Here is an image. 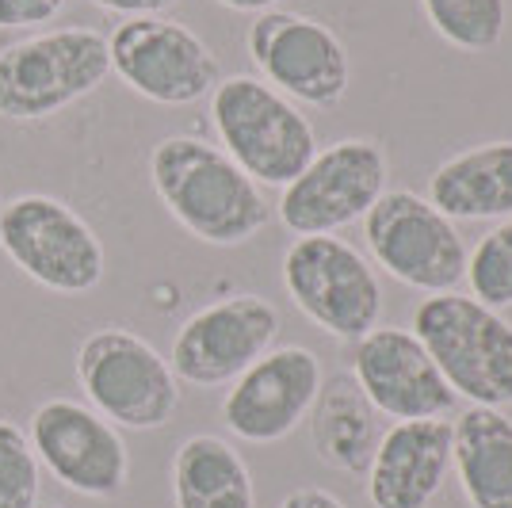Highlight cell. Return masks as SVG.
I'll return each mask as SVG.
<instances>
[{
    "label": "cell",
    "instance_id": "cell-1",
    "mask_svg": "<svg viewBox=\"0 0 512 508\" xmlns=\"http://www.w3.org/2000/svg\"><path fill=\"white\" fill-rule=\"evenodd\" d=\"M150 184L165 211L207 245H245L272 222L253 176L195 134H172L150 153Z\"/></svg>",
    "mask_w": 512,
    "mask_h": 508
},
{
    "label": "cell",
    "instance_id": "cell-2",
    "mask_svg": "<svg viewBox=\"0 0 512 508\" xmlns=\"http://www.w3.org/2000/svg\"><path fill=\"white\" fill-rule=\"evenodd\" d=\"M413 333L467 405H512V321L459 291L428 295L413 310Z\"/></svg>",
    "mask_w": 512,
    "mask_h": 508
},
{
    "label": "cell",
    "instance_id": "cell-3",
    "mask_svg": "<svg viewBox=\"0 0 512 508\" xmlns=\"http://www.w3.org/2000/svg\"><path fill=\"white\" fill-rule=\"evenodd\" d=\"M211 123L222 153L268 188H287L318 153V134L299 104L249 73L214 85Z\"/></svg>",
    "mask_w": 512,
    "mask_h": 508
},
{
    "label": "cell",
    "instance_id": "cell-4",
    "mask_svg": "<svg viewBox=\"0 0 512 508\" xmlns=\"http://www.w3.org/2000/svg\"><path fill=\"white\" fill-rule=\"evenodd\" d=\"M111 58L96 27L39 31L0 50V119L43 123L92 96L107 81Z\"/></svg>",
    "mask_w": 512,
    "mask_h": 508
},
{
    "label": "cell",
    "instance_id": "cell-5",
    "mask_svg": "<svg viewBox=\"0 0 512 508\" xmlns=\"http://www.w3.org/2000/svg\"><path fill=\"white\" fill-rule=\"evenodd\" d=\"M77 382L104 421L130 432L165 428L180 405V379L146 337L107 325L81 340Z\"/></svg>",
    "mask_w": 512,
    "mask_h": 508
},
{
    "label": "cell",
    "instance_id": "cell-6",
    "mask_svg": "<svg viewBox=\"0 0 512 508\" xmlns=\"http://www.w3.org/2000/svg\"><path fill=\"white\" fill-rule=\"evenodd\" d=\"M0 253L31 283L58 295H88L107 268L104 241L69 203L27 191L0 207Z\"/></svg>",
    "mask_w": 512,
    "mask_h": 508
},
{
    "label": "cell",
    "instance_id": "cell-7",
    "mask_svg": "<svg viewBox=\"0 0 512 508\" xmlns=\"http://www.w3.org/2000/svg\"><path fill=\"white\" fill-rule=\"evenodd\" d=\"M363 241L386 276L421 295H448L467 276V245L455 222L417 191H383L363 214Z\"/></svg>",
    "mask_w": 512,
    "mask_h": 508
},
{
    "label": "cell",
    "instance_id": "cell-8",
    "mask_svg": "<svg viewBox=\"0 0 512 508\" xmlns=\"http://www.w3.org/2000/svg\"><path fill=\"white\" fill-rule=\"evenodd\" d=\"M283 287L306 318L337 340L367 337L383 314L375 268L333 233L295 237L283 253Z\"/></svg>",
    "mask_w": 512,
    "mask_h": 508
},
{
    "label": "cell",
    "instance_id": "cell-9",
    "mask_svg": "<svg viewBox=\"0 0 512 508\" xmlns=\"http://www.w3.org/2000/svg\"><path fill=\"white\" fill-rule=\"evenodd\" d=\"M107 58L123 85L165 107L195 104L222 81L211 46L165 16L123 20L107 35Z\"/></svg>",
    "mask_w": 512,
    "mask_h": 508
},
{
    "label": "cell",
    "instance_id": "cell-10",
    "mask_svg": "<svg viewBox=\"0 0 512 508\" xmlns=\"http://www.w3.org/2000/svg\"><path fill=\"white\" fill-rule=\"evenodd\" d=\"M386 153L371 138H341L318 149L279 195V222L299 237L337 233L379 203L386 191Z\"/></svg>",
    "mask_w": 512,
    "mask_h": 508
},
{
    "label": "cell",
    "instance_id": "cell-11",
    "mask_svg": "<svg viewBox=\"0 0 512 508\" xmlns=\"http://www.w3.org/2000/svg\"><path fill=\"white\" fill-rule=\"evenodd\" d=\"M249 58L260 69L264 85L283 92L287 100L310 107H333L352 85V65L344 43L321 20L302 12H260L249 23Z\"/></svg>",
    "mask_w": 512,
    "mask_h": 508
},
{
    "label": "cell",
    "instance_id": "cell-12",
    "mask_svg": "<svg viewBox=\"0 0 512 508\" xmlns=\"http://www.w3.org/2000/svg\"><path fill=\"white\" fill-rule=\"evenodd\" d=\"M279 310L260 295H230L195 310L172 337V375L199 390L226 386L276 348Z\"/></svg>",
    "mask_w": 512,
    "mask_h": 508
},
{
    "label": "cell",
    "instance_id": "cell-13",
    "mask_svg": "<svg viewBox=\"0 0 512 508\" xmlns=\"http://www.w3.org/2000/svg\"><path fill=\"white\" fill-rule=\"evenodd\" d=\"M27 440L39 466L81 497H119L130 478V451L123 432L92 405L50 398L31 413Z\"/></svg>",
    "mask_w": 512,
    "mask_h": 508
},
{
    "label": "cell",
    "instance_id": "cell-14",
    "mask_svg": "<svg viewBox=\"0 0 512 508\" xmlns=\"http://www.w3.org/2000/svg\"><path fill=\"white\" fill-rule=\"evenodd\" d=\"M321 382V360L310 348H272L230 382L222 398V421L245 444H279L310 417Z\"/></svg>",
    "mask_w": 512,
    "mask_h": 508
},
{
    "label": "cell",
    "instance_id": "cell-15",
    "mask_svg": "<svg viewBox=\"0 0 512 508\" xmlns=\"http://www.w3.org/2000/svg\"><path fill=\"white\" fill-rule=\"evenodd\" d=\"M352 379L375 413L390 421H432L459 405L425 344L402 325H375L356 340Z\"/></svg>",
    "mask_w": 512,
    "mask_h": 508
},
{
    "label": "cell",
    "instance_id": "cell-16",
    "mask_svg": "<svg viewBox=\"0 0 512 508\" xmlns=\"http://www.w3.org/2000/svg\"><path fill=\"white\" fill-rule=\"evenodd\" d=\"M451 474V421H394L367 466L371 508H432Z\"/></svg>",
    "mask_w": 512,
    "mask_h": 508
},
{
    "label": "cell",
    "instance_id": "cell-17",
    "mask_svg": "<svg viewBox=\"0 0 512 508\" xmlns=\"http://www.w3.org/2000/svg\"><path fill=\"white\" fill-rule=\"evenodd\" d=\"M428 203L451 222L512 218V142H482L428 176Z\"/></svg>",
    "mask_w": 512,
    "mask_h": 508
},
{
    "label": "cell",
    "instance_id": "cell-18",
    "mask_svg": "<svg viewBox=\"0 0 512 508\" xmlns=\"http://www.w3.org/2000/svg\"><path fill=\"white\" fill-rule=\"evenodd\" d=\"M451 474L470 508H512V417L467 405L451 421Z\"/></svg>",
    "mask_w": 512,
    "mask_h": 508
},
{
    "label": "cell",
    "instance_id": "cell-19",
    "mask_svg": "<svg viewBox=\"0 0 512 508\" xmlns=\"http://www.w3.org/2000/svg\"><path fill=\"white\" fill-rule=\"evenodd\" d=\"M306 421H310V436L321 463L341 474H367L383 432H379L375 405L363 398V390L348 371L321 382L318 402Z\"/></svg>",
    "mask_w": 512,
    "mask_h": 508
},
{
    "label": "cell",
    "instance_id": "cell-20",
    "mask_svg": "<svg viewBox=\"0 0 512 508\" xmlns=\"http://www.w3.org/2000/svg\"><path fill=\"white\" fill-rule=\"evenodd\" d=\"M172 501L176 508H256L249 463L230 440L195 432L172 455Z\"/></svg>",
    "mask_w": 512,
    "mask_h": 508
},
{
    "label": "cell",
    "instance_id": "cell-21",
    "mask_svg": "<svg viewBox=\"0 0 512 508\" xmlns=\"http://www.w3.org/2000/svg\"><path fill=\"white\" fill-rule=\"evenodd\" d=\"M421 8L455 50H493L505 35V0H421Z\"/></svg>",
    "mask_w": 512,
    "mask_h": 508
},
{
    "label": "cell",
    "instance_id": "cell-22",
    "mask_svg": "<svg viewBox=\"0 0 512 508\" xmlns=\"http://www.w3.org/2000/svg\"><path fill=\"white\" fill-rule=\"evenodd\" d=\"M470 298L486 302L493 310L512 306V218L497 222L490 233L478 237V245L467 253Z\"/></svg>",
    "mask_w": 512,
    "mask_h": 508
},
{
    "label": "cell",
    "instance_id": "cell-23",
    "mask_svg": "<svg viewBox=\"0 0 512 508\" xmlns=\"http://www.w3.org/2000/svg\"><path fill=\"white\" fill-rule=\"evenodd\" d=\"M43 489V466L31 451L27 428L0 417V508H35Z\"/></svg>",
    "mask_w": 512,
    "mask_h": 508
},
{
    "label": "cell",
    "instance_id": "cell-24",
    "mask_svg": "<svg viewBox=\"0 0 512 508\" xmlns=\"http://www.w3.org/2000/svg\"><path fill=\"white\" fill-rule=\"evenodd\" d=\"M65 8V0H0V27L20 31V27H43Z\"/></svg>",
    "mask_w": 512,
    "mask_h": 508
},
{
    "label": "cell",
    "instance_id": "cell-25",
    "mask_svg": "<svg viewBox=\"0 0 512 508\" xmlns=\"http://www.w3.org/2000/svg\"><path fill=\"white\" fill-rule=\"evenodd\" d=\"M104 12H115V16H127V20H138V16H165L176 0H88Z\"/></svg>",
    "mask_w": 512,
    "mask_h": 508
},
{
    "label": "cell",
    "instance_id": "cell-26",
    "mask_svg": "<svg viewBox=\"0 0 512 508\" xmlns=\"http://www.w3.org/2000/svg\"><path fill=\"white\" fill-rule=\"evenodd\" d=\"M279 508H348L337 497V493H329V489H318V486H302L295 493H287Z\"/></svg>",
    "mask_w": 512,
    "mask_h": 508
},
{
    "label": "cell",
    "instance_id": "cell-27",
    "mask_svg": "<svg viewBox=\"0 0 512 508\" xmlns=\"http://www.w3.org/2000/svg\"><path fill=\"white\" fill-rule=\"evenodd\" d=\"M218 4L230 8V12H272L283 0H218Z\"/></svg>",
    "mask_w": 512,
    "mask_h": 508
},
{
    "label": "cell",
    "instance_id": "cell-28",
    "mask_svg": "<svg viewBox=\"0 0 512 508\" xmlns=\"http://www.w3.org/2000/svg\"><path fill=\"white\" fill-rule=\"evenodd\" d=\"M35 508H58V505H35Z\"/></svg>",
    "mask_w": 512,
    "mask_h": 508
}]
</instances>
